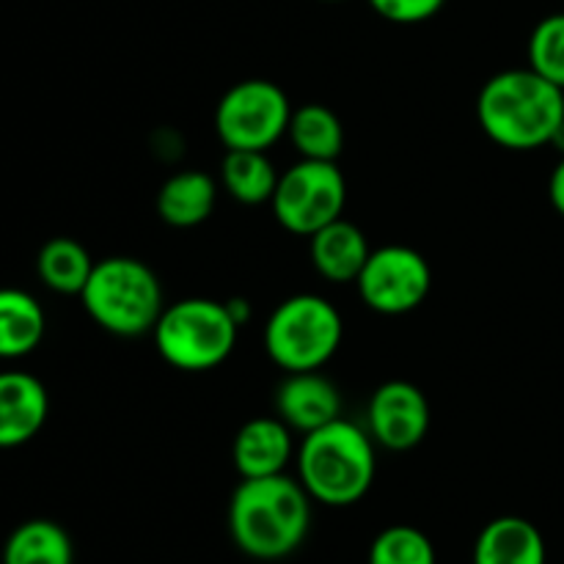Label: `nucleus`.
<instances>
[{"label":"nucleus","mask_w":564,"mask_h":564,"mask_svg":"<svg viewBox=\"0 0 564 564\" xmlns=\"http://www.w3.org/2000/svg\"><path fill=\"white\" fill-rule=\"evenodd\" d=\"M312 527V496L286 474L242 479L231 494L229 534L251 560L275 562L295 554Z\"/></svg>","instance_id":"f257e3e1"},{"label":"nucleus","mask_w":564,"mask_h":564,"mask_svg":"<svg viewBox=\"0 0 564 564\" xmlns=\"http://www.w3.org/2000/svg\"><path fill=\"white\" fill-rule=\"evenodd\" d=\"M485 135L512 152L549 147L564 121V91L534 69H507L490 77L477 99Z\"/></svg>","instance_id":"f03ea898"},{"label":"nucleus","mask_w":564,"mask_h":564,"mask_svg":"<svg viewBox=\"0 0 564 564\" xmlns=\"http://www.w3.org/2000/svg\"><path fill=\"white\" fill-rule=\"evenodd\" d=\"M378 457L372 435L358 424L336 419L303 435L297 449V479L314 501L328 507H350L372 490Z\"/></svg>","instance_id":"7ed1b4c3"},{"label":"nucleus","mask_w":564,"mask_h":564,"mask_svg":"<svg viewBox=\"0 0 564 564\" xmlns=\"http://www.w3.org/2000/svg\"><path fill=\"white\" fill-rule=\"evenodd\" d=\"M80 301L99 328L127 339L154 330L165 308L154 270L132 257H108L94 264Z\"/></svg>","instance_id":"20e7f679"},{"label":"nucleus","mask_w":564,"mask_h":564,"mask_svg":"<svg viewBox=\"0 0 564 564\" xmlns=\"http://www.w3.org/2000/svg\"><path fill=\"white\" fill-rule=\"evenodd\" d=\"M240 323L229 303L185 297L163 308L154 325V345L165 364L182 372H207L220 367L237 345Z\"/></svg>","instance_id":"39448f33"},{"label":"nucleus","mask_w":564,"mask_h":564,"mask_svg":"<svg viewBox=\"0 0 564 564\" xmlns=\"http://www.w3.org/2000/svg\"><path fill=\"white\" fill-rule=\"evenodd\" d=\"M341 314L323 295H292L275 306L264 325V350L284 372L325 367L341 345Z\"/></svg>","instance_id":"423d86ee"},{"label":"nucleus","mask_w":564,"mask_h":564,"mask_svg":"<svg viewBox=\"0 0 564 564\" xmlns=\"http://www.w3.org/2000/svg\"><path fill=\"white\" fill-rule=\"evenodd\" d=\"M347 204V182L330 160H301L279 176L273 193L275 220L286 231L312 237L323 226L341 218Z\"/></svg>","instance_id":"0eeeda50"},{"label":"nucleus","mask_w":564,"mask_h":564,"mask_svg":"<svg viewBox=\"0 0 564 564\" xmlns=\"http://www.w3.org/2000/svg\"><path fill=\"white\" fill-rule=\"evenodd\" d=\"M292 119L290 97L270 80H242L220 97L215 132L226 149H264L286 135Z\"/></svg>","instance_id":"6e6552de"},{"label":"nucleus","mask_w":564,"mask_h":564,"mask_svg":"<svg viewBox=\"0 0 564 564\" xmlns=\"http://www.w3.org/2000/svg\"><path fill=\"white\" fill-rule=\"evenodd\" d=\"M356 284L358 295L372 312L397 317L422 306L430 295L433 273L416 248L383 246L369 253Z\"/></svg>","instance_id":"1a4fd4ad"},{"label":"nucleus","mask_w":564,"mask_h":564,"mask_svg":"<svg viewBox=\"0 0 564 564\" xmlns=\"http://www.w3.org/2000/svg\"><path fill=\"white\" fill-rule=\"evenodd\" d=\"M430 430L427 397L408 380H389L369 400V435L383 449L408 452Z\"/></svg>","instance_id":"9d476101"},{"label":"nucleus","mask_w":564,"mask_h":564,"mask_svg":"<svg viewBox=\"0 0 564 564\" xmlns=\"http://www.w3.org/2000/svg\"><path fill=\"white\" fill-rule=\"evenodd\" d=\"M275 413L290 430L308 435L341 419V397L334 380L312 372H286L275 389Z\"/></svg>","instance_id":"9b49d317"},{"label":"nucleus","mask_w":564,"mask_h":564,"mask_svg":"<svg viewBox=\"0 0 564 564\" xmlns=\"http://www.w3.org/2000/svg\"><path fill=\"white\" fill-rule=\"evenodd\" d=\"M50 397L42 380L28 372H0V449H17L42 433Z\"/></svg>","instance_id":"f8f14e48"},{"label":"nucleus","mask_w":564,"mask_h":564,"mask_svg":"<svg viewBox=\"0 0 564 564\" xmlns=\"http://www.w3.org/2000/svg\"><path fill=\"white\" fill-rule=\"evenodd\" d=\"M231 460L242 479L284 474L286 463L292 460V430L279 416L251 419L237 433Z\"/></svg>","instance_id":"ddd939ff"},{"label":"nucleus","mask_w":564,"mask_h":564,"mask_svg":"<svg viewBox=\"0 0 564 564\" xmlns=\"http://www.w3.org/2000/svg\"><path fill=\"white\" fill-rule=\"evenodd\" d=\"M549 549L532 521L501 516L479 532L474 543V564H545Z\"/></svg>","instance_id":"4468645a"},{"label":"nucleus","mask_w":564,"mask_h":564,"mask_svg":"<svg viewBox=\"0 0 564 564\" xmlns=\"http://www.w3.org/2000/svg\"><path fill=\"white\" fill-rule=\"evenodd\" d=\"M308 240H312L314 268H317V273L323 275V279L334 281V284H350V281H358L369 253H372L367 235L345 218L323 226V229L314 231Z\"/></svg>","instance_id":"2eb2a0df"},{"label":"nucleus","mask_w":564,"mask_h":564,"mask_svg":"<svg viewBox=\"0 0 564 564\" xmlns=\"http://www.w3.org/2000/svg\"><path fill=\"white\" fill-rule=\"evenodd\" d=\"M218 185L204 171H182L165 180L158 193V213L174 229H193L213 215Z\"/></svg>","instance_id":"dca6fc26"},{"label":"nucleus","mask_w":564,"mask_h":564,"mask_svg":"<svg viewBox=\"0 0 564 564\" xmlns=\"http://www.w3.org/2000/svg\"><path fill=\"white\" fill-rule=\"evenodd\" d=\"M44 328L47 319L36 297L11 286L0 290V361L31 356L42 345Z\"/></svg>","instance_id":"f3484780"},{"label":"nucleus","mask_w":564,"mask_h":564,"mask_svg":"<svg viewBox=\"0 0 564 564\" xmlns=\"http://www.w3.org/2000/svg\"><path fill=\"white\" fill-rule=\"evenodd\" d=\"M220 185L235 202L257 207V204L273 202L279 187V174L264 152L257 149H226L220 163Z\"/></svg>","instance_id":"a211bd4d"},{"label":"nucleus","mask_w":564,"mask_h":564,"mask_svg":"<svg viewBox=\"0 0 564 564\" xmlns=\"http://www.w3.org/2000/svg\"><path fill=\"white\" fill-rule=\"evenodd\" d=\"M3 564H75V549L61 523L33 518L9 534Z\"/></svg>","instance_id":"6ab92c4d"},{"label":"nucleus","mask_w":564,"mask_h":564,"mask_svg":"<svg viewBox=\"0 0 564 564\" xmlns=\"http://www.w3.org/2000/svg\"><path fill=\"white\" fill-rule=\"evenodd\" d=\"M286 135H290L301 160H330V163H336V158L345 149V127H341L339 116L317 102L292 110Z\"/></svg>","instance_id":"aec40b11"},{"label":"nucleus","mask_w":564,"mask_h":564,"mask_svg":"<svg viewBox=\"0 0 564 564\" xmlns=\"http://www.w3.org/2000/svg\"><path fill=\"white\" fill-rule=\"evenodd\" d=\"M91 253L86 251V246L72 237H53L42 246L36 259L39 279L44 281V286H50L58 295H80L86 281L91 279L94 270Z\"/></svg>","instance_id":"412c9836"},{"label":"nucleus","mask_w":564,"mask_h":564,"mask_svg":"<svg viewBox=\"0 0 564 564\" xmlns=\"http://www.w3.org/2000/svg\"><path fill=\"white\" fill-rule=\"evenodd\" d=\"M435 545L427 534L408 523L383 529L369 545V564H435Z\"/></svg>","instance_id":"4be33fe9"},{"label":"nucleus","mask_w":564,"mask_h":564,"mask_svg":"<svg viewBox=\"0 0 564 564\" xmlns=\"http://www.w3.org/2000/svg\"><path fill=\"white\" fill-rule=\"evenodd\" d=\"M529 69L564 91V11L549 14L529 36Z\"/></svg>","instance_id":"5701e85b"},{"label":"nucleus","mask_w":564,"mask_h":564,"mask_svg":"<svg viewBox=\"0 0 564 564\" xmlns=\"http://www.w3.org/2000/svg\"><path fill=\"white\" fill-rule=\"evenodd\" d=\"M446 0H369L375 11L383 20L400 22V25H416V22L430 20L444 9Z\"/></svg>","instance_id":"b1692460"},{"label":"nucleus","mask_w":564,"mask_h":564,"mask_svg":"<svg viewBox=\"0 0 564 564\" xmlns=\"http://www.w3.org/2000/svg\"><path fill=\"white\" fill-rule=\"evenodd\" d=\"M549 198L551 204H554L556 213L564 218V158L556 163L554 174H551V182H549Z\"/></svg>","instance_id":"393cba45"},{"label":"nucleus","mask_w":564,"mask_h":564,"mask_svg":"<svg viewBox=\"0 0 564 564\" xmlns=\"http://www.w3.org/2000/svg\"><path fill=\"white\" fill-rule=\"evenodd\" d=\"M549 147H554L556 152H560L562 158H564V121H562V124H560V130L554 132V138H551V143H549Z\"/></svg>","instance_id":"a878e982"}]
</instances>
